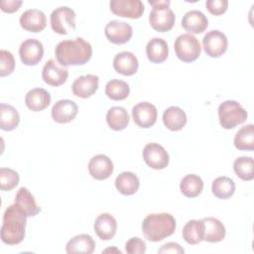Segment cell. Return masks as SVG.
Returning a JSON list of instances; mask_svg holds the SVG:
<instances>
[{
    "label": "cell",
    "instance_id": "obj_1",
    "mask_svg": "<svg viewBox=\"0 0 254 254\" xmlns=\"http://www.w3.org/2000/svg\"><path fill=\"white\" fill-rule=\"evenodd\" d=\"M55 55L63 66L81 65L90 60L92 47L84 39L77 37L74 40L60 42L55 49Z\"/></svg>",
    "mask_w": 254,
    "mask_h": 254
},
{
    "label": "cell",
    "instance_id": "obj_2",
    "mask_svg": "<svg viewBox=\"0 0 254 254\" xmlns=\"http://www.w3.org/2000/svg\"><path fill=\"white\" fill-rule=\"evenodd\" d=\"M27 216L15 204L9 205L4 214L1 226V240L8 245H16L25 237Z\"/></svg>",
    "mask_w": 254,
    "mask_h": 254
},
{
    "label": "cell",
    "instance_id": "obj_3",
    "mask_svg": "<svg viewBox=\"0 0 254 254\" xmlns=\"http://www.w3.org/2000/svg\"><path fill=\"white\" fill-rule=\"evenodd\" d=\"M176 229V219L168 212L152 213L147 215L142 222L144 237L152 242H158L171 236Z\"/></svg>",
    "mask_w": 254,
    "mask_h": 254
},
{
    "label": "cell",
    "instance_id": "obj_4",
    "mask_svg": "<svg viewBox=\"0 0 254 254\" xmlns=\"http://www.w3.org/2000/svg\"><path fill=\"white\" fill-rule=\"evenodd\" d=\"M148 3L153 6L149 15L152 28L161 33L170 31L176 21L175 14L169 7L171 2L169 0H149Z\"/></svg>",
    "mask_w": 254,
    "mask_h": 254
},
{
    "label": "cell",
    "instance_id": "obj_5",
    "mask_svg": "<svg viewBox=\"0 0 254 254\" xmlns=\"http://www.w3.org/2000/svg\"><path fill=\"white\" fill-rule=\"evenodd\" d=\"M218 119L222 128L232 129L247 119V111L235 100H225L218 106Z\"/></svg>",
    "mask_w": 254,
    "mask_h": 254
},
{
    "label": "cell",
    "instance_id": "obj_6",
    "mask_svg": "<svg viewBox=\"0 0 254 254\" xmlns=\"http://www.w3.org/2000/svg\"><path fill=\"white\" fill-rule=\"evenodd\" d=\"M177 57L185 63L194 62L201 52L198 40L191 34L186 33L177 37L174 44Z\"/></svg>",
    "mask_w": 254,
    "mask_h": 254
},
{
    "label": "cell",
    "instance_id": "obj_7",
    "mask_svg": "<svg viewBox=\"0 0 254 254\" xmlns=\"http://www.w3.org/2000/svg\"><path fill=\"white\" fill-rule=\"evenodd\" d=\"M50 21L53 31L60 35H67L75 30V12L67 6L56 8L51 13Z\"/></svg>",
    "mask_w": 254,
    "mask_h": 254
},
{
    "label": "cell",
    "instance_id": "obj_8",
    "mask_svg": "<svg viewBox=\"0 0 254 254\" xmlns=\"http://www.w3.org/2000/svg\"><path fill=\"white\" fill-rule=\"evenodd\" d=\"M202 46L207 56L210 58H219L227 50V37L219 30H210L203 36Z\"/></svg>",
    "mask_w": 254,
    "mask_h": 254
},
{
    "label": "cell",
    "instance_id": "obj_9",
    "mask_svg": "<svg viewBox=\"0 0 254 254\" xmlns=\"http://www.w3.org/2000/svg\"><path fill=\"white\" fill-rule=\"evenodd\" d=\"M143 159L150 168L155 170L165 169L170 161L168 152L158 143H148L144 147Z\"/></svg>",
    "mask_w": 254,
    "mask_h": 254
},
{
    "label": "cell",
    "instance_id": "obj_10",
    "mask_svg": "<svg viewBox=\"0 0 254 254\" xmlns=\"http://www.w3.org/2000/svg\"><path fill=\"white\" fill-rule=\"evenodd\" d=\"M109 7L113 14L130 19H138L144 12L141 0H111Z\"/></svg>",
    "mask_w": 254,
    "mask_h": 254
},
{
    "label": "cell",
    "instance_id": "obj_11",
    "mask_svg": "<svg viewBox=\"0 0 254 254\" xmlns=\"http://www.w3.org/2000/svg\"><path fill=\"white\" fill-rule=\"evenodd\" d=\"M104 33L109 42L115 45H122L131 39L133 30L131 25L126 22L112 20L106 24Z\"/></svg>",
    "mask_w": 254,
    "mask_h": 254
},
{
    "label": "cell",
    "instance_id": "obj_12",
    "mask_svg": "<svg viewBox=\"0 0 254 254\" xmlns=\"http://www.w3.org/2000/svg\"><path fill=\"white\" fill-rule=\"evenodd\" d=\"M19 56L24 64L35 65L44 56L43 44L37 39H27L19 48Z\"/></svg>",
    "mask_w": 254,
    "mask_h": 254
},
{
    "label": "cell",
    "instance_id": "obj_13",
    "mask_svg": "<svg viewBox=\"0 0 254 254\" xmlns=\"http://www.w3.org/2000/svg\"><path fill=\"white\" fill-rule=\"evenodd\" d=\"M157 116L158 111L156 106L147 101L139 102L132 108L133 120L141 128L153 126L156 123Z\"/></svg>",
    "mask_w": 254,
    "mask_h": 254
},
{
    "label": "cell",
    "instance_id": "obj_14",
    "mask_svg": "<svg viewBox=\"0 0 254 254\" xmlns=\"http://www.w3.org/2000/svg\"><path fill=\"white\" fill-rule=\"evenodd\" d=\"M67 76V68L61 65L53 59L49 60L42 69V77L44 81L52 86H60L64 84L66 81Z\"/></svg>",
    "mask_w": 254,
    "mask_h": 254
},
{
    "label": "cell",
    "instance_id": "obj_15",
    "mask_svg": "<svg viewBox=\"0 0 254 254\" xmlns=\"http://www.w3.org/2000/svg\"><path fill=\"white\" fill-rule=\"evenodd\" d=\"M113 169L111 159L103 154L93 156L88 163L89 175L98 181L108 179L113 173Z\"/></svg>",
    "mask_w": 254,
    "mask_h": 254
},
{
    "label": "cell",
    "instance_id": "obj_16",
    "mask_svg": "<svg viewBox=\"0 0 254 254\" xmlns=\"http://www.w3.org/2000/svg\"><path fill=\"white\" fill-rule=\"evenodd\" d=\"M19 22L23 29L32 33H39L46 28L47 18L45 13L39 9H28L21 14Z\"/></svg>",
    "mask_w": 254,
    "mask_h": 254
},
{
    "label": "cell",
    "instance_id": "obj_17",
    "mask_svg": "<svg viewBox=\"0 0 254 254\" xmlns=\"http://www.w3.org/2000/svg\"><path fill=\"white\" fill-rule=\"evenodd\" d=\"M99 77L95 74H85L78 76L71 84L72 93L80 98L90 97L98 88Z\"/></svg>",
    "mask_w": 254,
    "mask_h": 254
},
{
    "label": "cell",
    "instance_id": "obj_18",
    "mask_svg": "<svg viewBox=\"0 0 254 254\" xmlns=\"http://www.w3.org/2000/svg\"><path fill=\"white\" fill-rule=\"evenodd\" d=\"M78 107L70 99H62L56 102L52 108V117L58 123H68L77 115Z\"/></svg>",
    "mask_w": 254,
    "mask_h": 254
},
{
    "label": "cell",
    "instance_id": "obj_19",
    "mask_svg": "<svg viewBox=\"0 0 254 254\" xmlns=\"http://www.w3.org/2000/svg\"><path fill=\"white\" fill-rule=\"evenodd\" d=\"M139 66L138 59L136 56L128 51L116 54L113 60V67L116 72L123 75H133L137 72Z\"/></svg>",
    "mask_w": 254,
    "mask_h": 254
},
{
    "label": "cell",
    "instance_id": "obj_20",
    "mask_svg": "<svg viewBox=\"0 0 254 254\" xmlns=\"http://www.w3.org/2000/svg\"><path fill=\"white\" fill-rule=\"evenodd\" d=\"M182 26L189 34H200L207 28L208 20L201 11L190 10L184 15Z\"/></svg>",
    "mask_w": 254,
    "mask_h": 254
},
{
    "label": "cell",
    "instance_id": "obj_21",
    "mask_svg": "<svg viewBox=\"0 0 254 254\" xmlns=\"http://www.w3.org/2000/svg\"><path fill=\"white\" fill-rule=\"evenodd\" d=\"M94 231L96 235L102 240L112 239L117 230L116 219L110 213H101L99 214L93 224Z\"/></svg>",
    "mask_w": 254,
    "mask_h": 254
},
{
    "label": "cell",
    "instance_id": "obj_22",
    "mask_svg": "<svg viewBox=\"0 0 254 254\" xmlns=\"http://www.w3.org/2000/svg\"><path fill=\"white\" fill-rule=\"evenodd\" d=\"M14 203L26 214L27 217L36 216L41 211V208L38 206L34 195L25 187L18 190L15 195Z\"/></svg>",
    "mask_w": 254,
    "mask_h": 254
},
{
    "label": "cell",
    "instance_id": "obj_23",
    "mask_svg": "<svg viewBox=\"0 0 254 254\" xmlns=\"http://www.w3.org/2000/svg\"><path fill=\"white\" fill-rule=\"evenodd\" d=\"M25 103L32 111H42L50 105L51 95L44 88H33L27 92L25 96Z\"/></svg>",
    "mask_w": 254,
    "mask_h": 254
},
{
    "label": "cell",
    "instance_id": "obj_24",
    "mask_svg": "<svg viewBox=\"0 0 254 254\" xmlns=\"http://www.w3.org/2000/svg\"><path fill=\"white\" fill-rule=\"evenodd\" d=\"M95 249V241L89 234H78L67 241L65 251L68 254H91Z\"/></svg>",
    "mask_w": 254,
    "mask_h": 254
},
{
    "label": "cell",
    "instance_id": "obj_25",
    "mask_svg": "<svg viewBox=\"0 0 254 254\" xmlns=\"http://www.w3.org/2000/svg\"><path fill=\"white\" fill-rule=\"evenodd\" d=\"M204 226V236L203 240L209 243H216L225 237V226L217 218L208 216L202 218Z\"/></svg>",
    "mask_w": 254,
    "mask_h": 254
},
{
    "label": "cell",
    "instance_id": "obj_26",
    "mask_svg": "<svg viewBox=\"0 0 254 254\" xmlns=\"http://www.w3.org/2000/svg\"><path fill=\"white\" fill-rule=\"evenodd\" d=\"M146 55L149 61L154 64L165 62L169 55V47L167 42L161 38L151 39L146 46Z\"/></svg>",
    "mask_w": 254,
    "mask_h": 254
},
{
    "label": "cell",
    "instance_id": "obj_27",
    "mask_svg": "<svg viewBox=\"0 0 254 254\" xmlns=\"http://www.w3.org/2000/svg\"><path fill=\"white\" fill-rule=\"evenodd\" d=\"M163 122L169 130L179 131L183 129L187 123V114L182 108L171 106L164 111Z\"/></svg>",
    "mask_w": 254,
    "mask_h": 254
},
{
    "label": "cell",
    "instance_id": "obj_28",
    "mask_svg": "<svg viewBox=\"0 0 254 254\" xmlns=\"http://www.w3.org/2000/svg\"><path fill=\"white\" fill-rule=\"evenodd\" d=\"M140 186L139 178L132 172H123L119 174L115 180L117 190L124 195L134 194Z\"/></svg>",
    "mask_w": 254,
    "mask_h": 254
},
{
    "label": "cell",
    "instance_id": "obj_29",
    "mask_svg": "<svg viewBox=\"0 0 254 254\" xmlns=\"http://www.w3.org/2000/svg\"><path fill=\"white\" fill-rule=\"evenodd\" d=\"M129 114L122 106H113L106 113V121L108 126L115 131L125 129L129 123Z\"/></svg>",
    "mask_w": 254,
    "mask_h": 254
},
{
    "label": "cell",
    "instance_id": "obj_30",
    "mask_svg": "<svg viewBox=\"0 0 254 254\" xmlns=\"http://www.w3.org/2000/svg\"><path fill=\"white\" fill-rule=\"evenodd\" d=\"M204 226L202 219H192L188 221L183 228V238L190 245L198 244L203 240Z\"/></svg>",
    "mask_w": 254,
    "mask_h": 254
},
{
    "label": "cell",
    "instance_id": "obj_31",
    "mask_svg": "<svg viewBox=\"0 0 254 254\" xmlns=\"http://www.w3.org/2000/svg\"><path fill=\"white\" fill-rule=\"evenodd\" d=\"M20 122V115L12 105L0 104V128L4 131L14 130Z\"/></svg>",
    "mask_w": 254,
    "mask_h": 254
},
{
    "label": "cell",
    "instance_id": "obj_32",
    "mask_svg": "<svg viewBox=\"0 0 254 254\" xmlns=\"http://www.w3.org/2000/svg\"><path fill=\"white\" fill-rule=\"evenodd\" d=\"M203 189L201 178L194 174L186 175L180 184V190L187 197H195L200 194Z\"/></svg>",
    "mask_w": 254,
    "mask_h": 254
},
{
    "label": "cell",
    "instance_id": "obj_33",
    "mask_svg": "<svg viewBox=\"0 0 254 254\" xmlns=\"http://www.w3.org/2000/svg\"><path fill=\"white\" fill-rule=\"evenodd\" d=\"M234 146L238 150H254V125L248 124L241 127L235 134L233 140Z\"/></svg>",
    "mask_w": 254,
    "mask_h": 254
},
{
    "label": "cell",
    "instance_id": "obj_34",
    "mask_svg": "<svg viewBox=\"0 0 254 254\" xmlns=\"http://www.w3.org/2000/svg\"><path fill=\"white\" fill-rule=\"evenodd\" d=\"M211 190L217 198L227 199L232 196L235 191V183L228 177H218L212 182Z\"/></svg>",
    "mask_w": 254,
    "mask_h": 254
},
{
    "label": "cell",
    "instance_id": "obj_35",
    "mask_svg": "<svg viewBox=\"0 0 254 254\" xmlns=\"http://www.w3.org/2000/svg\"><path fill=\"white\" fill-rule=\"evenodd\" d=\"M130 87L127 82L121 79H111L105 85V94L112 100H123L128 97Z\"/></svg>",
    "mask_w": 254,
    "mask_h": 254
},
{
    "label": "cell",
    "instance_id": "obj_36",
    "mask_svg": "<svg viewBox=\"0 0 254 254\" xmlns=\"http://www.w3.org/2000/svg\"><path fill=\"white\" fill-rule=\"evenodd\" d=\"M233 170L237 177L243 181L254 179V162L252 157H238L233 163Z\"/></svg>",
    "mask_w": 254,
    "mask_h": 254
},
{
    "label": "cell",
    "instance_id": "obj_37",
    "mask_svg": "<svg viewBox=\"0 0 254 254\" xmlns=\"http://www.w3.org/2000/svg\"><path fill=\"white\" fill-rule=\"evenodd\" d=\"M20 181L19 174L9 168L0 169V189L2 190H13Z\"/></svg>",
    "mask_w": 254,
    "mask_h": 254
},
{
    "label": "cell",
    "instance_id": "obj_38",
    "mask_svg": "<svg viewBox=\"0 0 254 254\" xmlns=\"http://www.w3.org/2000/svg\"><path fill=\"white\" fill-rule=\"evenodd\" d=\"M15 68V60L9 51H0V76H6L13 72Z\"/></svg>",
    "mask_w": 254,
    "mask_h": 254
},
{
    "label": "cell",
    "instance_id": "obj_39",
    "mask_svg": "<svg viewBox=\"0 0 254 254\" xmlns=\"http://www.w3.org/2000/svg\"><path fill=\"white\" fill-rule=\"evenodd\" d=\"M128 254H143L146 252V243L139 237H131L125 244Z\"/></svg>",
    "mask_w": 254,
    "mask_h": 254
},
{
    "label": "cell",
    "instance_id": "obj_40",
    "mask_svg": "<svg viewBox=\"0 0 254 254\" xmlns=\"http://www.w3.org/2000/svg\"><path fill=\"white\" fill-rule=\"evenodd\" d=\"M205 6L209 13L212 15L218 16L223 14L228 7V1L227 0H207L205 2Z\"/></svg>",
    "mask_w": 254,
    "mask_h": 254
},
{
    "label": "cell",
    "instance_id": "obj_41",
    "mask_svg": "<svg viewBox=\"0 0 254 254\" xmlns=\"http://www.w3.org/2000/svg\"><path fill=\"white\" fill-rule=\"evenodd\" d=\"M158 253L160 254H168V253H185V249L179 244L175 242H168L164 244L160 249H158Z\"/></svg>",
    "mask_w": 254,
    "mask_h": 254
},
{
    "label": "cell",
    "instance_id": "obj_42",
    "mask_svg": "<svg viewBox=\"0 0 254 254\" xmlns=\"http://www.w3.org/2000/svg\"><path fill=\"white\" fill-rule=\"evenodd\" d=\"M22 5L21 0H2L0 2V7L3 12L13 13L16 12Z\"/></svg>",
    "mask_w": 254,
    "mask_h": 254
}]
</instances>
